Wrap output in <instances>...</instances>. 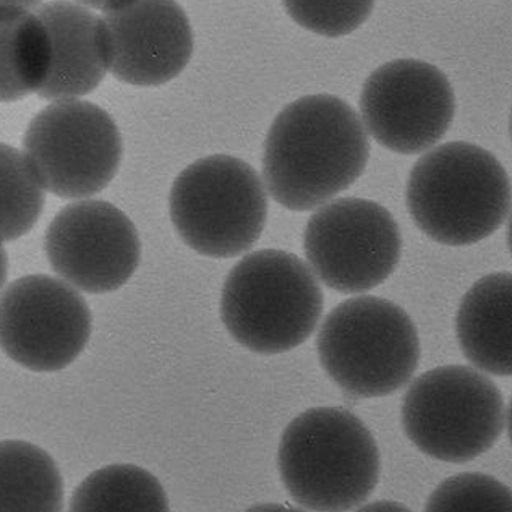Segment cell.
I'll return each mask as SVG.
<instances>
[{"instance_id":"1","label":"cell","mask_w":512,"mask_h":512,"mask_svg":"<svg viewBox=\"0 0 512 512\" xmlns=\"http://www.w3.org/2000/svg\"><path fill=\"white\" fill-rule=\"evenodd\" d=\"M370 140L354 107L333 94L284 107L266 135L263 182L286 210H318L360 179Z\"/></svg>"},{"instance_id":"2","label":"cell","mask_w":512,"mask_h":512,"mask_svg":"<svg viewBox=\"0 0 512 512\" xmlns=\"http://www.w3.org/2000/svg\"><path fill=\"white\" fill-rule=\"evenodd\" d=\"M406 201L423 234L441 245L466 247L503 226L512 206L511 180L490 151L451 141L414 164Z\"/></svg>"},{"instance_id":"3","label":"cell","mask_w":512,"mask_h":512,"mask_svg":"<svg viewBox=\"0 0 512 512\" xmlns=\"http://www.w3.org/2000/svg\"><path fill=\"white\" fill-rule=\"evenodd\" d=\"M282 483L295 503L315 512L359 508L380 480V451L367 425L342 407H315L282 433Z\"/></svg>"},{"instance_id":"4","label":"cell","mask_w":512,"mask_h":512,"mask_svg":"<svg viewBox=\"0 0 512 512\" xmlns=\"http://www.w3.org/2000/svg\"><path fill=\"white\" fill-rule=\"evenodd\" d=\"M323 307L312 268L282 250L244 256L222 286V323L255 354H282L302 346L315 333Z\"/></svg>"},{"instance_id":"5","label":"cell","mask_w":512,"mask_h":512,"mask_svg":"<svg viewBox=\"0 0 512 512\" xmlns=\"http://www.w3.org/2000/svg\"><path fill=\"white\" fill-rule=\"evenodd\" d=\"M321 367L352 399H372L404 388L419 367L414 321L391 300L360 295L339 303L316 338Z\"/></svg>"},{"instance_id":"6","label":"cell","mask_w":512,"mask_h":512,"mask_svg":"<svg viewBox=\"0 0 512 512\" xmlns=\"http://www.w3.org/2000/svg\"><path fill=\"white\" fill-rule=\"evenodd\" d=\"M169 213L175 231L192 250L210 258H234L247 253L265 231L268 192L250 164L214 154L177 175Z\"/></svg>"},{"instance_id":"7","label":"cell","mask_w":512,"mask_h":512,"mask_svg":"<svg viewBox=\"0 0 512 512\" xmlns=\"http://www.w3.org/2000/svg\"><path fill=\"white\" fill-rule=\"evenodd\" d=\"M401 415L415 448L451 464H466L490 451L506 420L498 386L464 365L420 375L407 389Z\"/></svg>"},{"instance_id":"8","label":"cell","mask_w":512,"mask_h":512,"mask_svg":"<svg viewBox=\"0 0 512 512\" xmlns=\"http://www.w3.org/2000/svg\"><path fill=\"white\" fill-rule=\"evenodd\" d=\"M23 153L46 192L86 200L116 179L124 145L119 127L103 107L70 99L51 103L33 117L23 137Z\"/></svg>"},{"instance_id":"9","label":"cell","mask_w":512,"mask_h":512,"mask_svg":"<svg viewBox=\"0 0 512 512\" xmlns=\"http://www.w3.org/2000/svg\"><path fill=\"white\" fill-rule=\"evenodd\" d=\"M303 252L316 278L329 289L363 294L396 271L401 229L393 214L376 201L338 198L308 219Z\"/></svg>"},{"instance_id":"10","label":"cell","mask_w":512,"mask_h":512,"mask_svg":"<svg viewBox=\"0 0 512 512\" xmlns=\"http://www.w3.org/2000/svg\"><path fill=\"white\" fill-rule=\"evenodd\" d=\"M91 329L88 303L60 278L31 274L0 294V349L31 372H60L72 365Z\"/></svg>"},{"instance_id":"11","label":"cell","mask_w":512,"mask_h":512,"mask_svg":"<svg viewBox=\"0 0 512 512\" xmlns=\"http://www.w3.org/2000/svg\"><path fill=\"white\" fill-rule=\"evenodd\" d=\"M456 96L448 77L435 65L397 59L367 78L360 94V119L368 135L386 150L419 154L448 133Z\"/></svg>"},{"instance_id":"12","label":"cell","mask_w":512,"mask_h":512,"mask_svg":"<svg viewBox=\"0 0 512 512\" xmlns=\"http://www.w3.org/2000/svg\"><path fill=\"white\" fill-rule=\"evenodd\" d=\"M46 255L62 281L86 294L125 286L141 258L137 227L124 211L103 200H78L47 227Z\"/></svg>"},{"instance_id":"13","label":"cell","mask_w":512,"mask_h":512,"mask_svg":"<svg viewBox=\"0 0 512 512\" xmlns=\"http://www.w3.org/2000/svg\"><path fill=\"white\" fill-rule=\"evenodd\" d=\"M111 73L133 86H161L184 72L193 56V30L175 0H127L103 13Z\"/></svg>"},{"instance_id":"14","label":"cell","mask_w":512,"mask_h":512,"mask_svg":"<svg viewBox=\"0 0 512 512\" xmlns=\"http://www.w3.org/2000/svg\"><path fill=\"white\" fill-rule=\"evenodd\" d=\"M38 17L51 38V72L39 98L56 103L93 93L111 72V49L101 15L73 0H51Z\"/></svg>"},{"instance_id":"15","label":"cell","mask_w":512,"mask_h":512,"mask_svg":"<svg viewBox=\"0 0 512 512\" xmlns=\"http://www.w3.org/2000/svg\"><path fill=\"white\" fill-rule=\"evenodd\" d=\"M462 354L480 372L512 376V273L478 279L456 316Z\"/></svg>"},{"instance_id":"16","label":"cell","mask_w":512,"mask_h":512,"mask_svg":"<svg viewBox=\"0 0 512 512\" xmlns=\"http://www.w3.org/2000/svg\"><path fill=\"white\" fill-rule=\"evenodd\" d=\"M51 38L36 12L0 15V103L39 94L51 72Z\"/></svg>"},{"instance_id":"17","label":"cell","mask_w":512,"mask_h":512,"mask_svg":"<svg viewBox=\"0 0 512 512\" xmlns=\"http://www.w3.org/2000/svg\"><path fill=\"white\" fill-rule=\"evenodd\" d=\"M64 480L36 444L0 441V512H64Z\"/></svg>"},{"instance_id":"18","label":"cell","mask_w":512,"mask_h":512,"mask_svg":"<svg viewBox=\"0 0 512 512\" xmlns=\"http://www.w3.org/2000/svg\"><path fill=\"white\" fill-rule=\"evenodd\" d=\"M69 512H171L158 478L133 464L96 470L73 491Z\"/></svg>"},{"instance_id":"19","label":"cell","mask_w":512,"mask_h":512,"mask_svg":"<svg viewBox=\"0 0 512 512\" xmlns=\"http://www.w3.org/2000/svg\"><path fill=\"white\" fill-rule=\"evenodd\" d=\"M46 190L23 151L0 143V242H12L35 227Z\"/></svg>"},{"instance_id":"20","label":"cell","mask_w":512,"mask_h":512,"mask_svg":"<svg viewBox=\"0 0 512 512\" xmlns=\"http://www.w3.org/2000/svg\"><path fill=\"white\" fill-rule=\"evenodd\" d=\"M425 512H512V490L490 475H454L431 493Z\"/></svg>"},{"instance_id":"21","label":"cell","mask_w":512,"mask_h":512,"mask_svg":"<svg viewBox=\"0 0 512 512\" xmlns=\"http://www.w3.org/2000/svg\"><path fill=\"white\" fill-rule=\"evenodd\" d=\"M297 25L325 38H342L367 22L376 0H282Z\"/></svg>"},{"instance_id":"22","label":"cell","mask_w":512,"mask_h":512,"mask_svg":"<svg viewBox=\"0 0 512 512\" xmlns=\"http://www.w3.org/2000/svg\"><path fill=\"white\" fill-rule=\"evenodd\" d=\"M46 0H0V15L2 13L36 12Z\"/></svg>"},{"instance_id":"23","label":"cell","mask_w":512,"mask_h":512,"mask_svg":"<svg viewBox=\"0 0 512 512\" xmlns=\"http://www.w3.org/2000/svg\"><path fill=\"white\" fill-rule=\"evenodd\" d=\"M354 512H412L404 504L396 501H375V503L365 504L362 508L355 509Z\"/></svg>"},{"instance_id":"24","label":"cell","mask_w":512,"mask_h":512,"mask_svg":"<svg viewBox=\"0 0 512 512\" xmlns=\"http://www.w3.org/2000/svg\"><path fill=\"white\" fill-rule=\"evenodd\" d=\"M73 2L83 5L86 9L94 10V12L106 13L125 4L127 0H73Z\"/></svg>"},{"instance_id":"25","label":"cell","mask_w":512,"mask_h":512,"mask_svg":"<svg viewBox=\"0 0 512 512\" xmlns=\"http://www.w3.org/2000/svg\"><path fill=\"white\" fill-rule=\"evenodd\" d=\"M245 512H307L303 511V509L292 508V506H287V504H278V503H265V504H256V506H252V508L247 509Z\"/></svg>"},{"instance_id":"26","label":"cell","mask_w":512,"mask_h":512,"mask_svg":"<svg viewBox=\"0 0 512 512\" xmlns=\"http://www.w3.org/2000/svg\"><path fill=\"white\" fill-rule=\"evenodd\" d=\"M9 276V256L5 252L4 242H0V292L4 289Z\"/></svg>"},{"instance_id":"27","label":"cell","mask_w":512,"mask_h":512,"mask_svg":"<svg viewBox=\"0 0 512 512\" xmlns=\"http://www.w3.org/2000/svg\"><path fill=\"white\" fill-rule=\"evenodd\" d=\"M508 433H509V440H511V443H512V399H511V404H509V410H508Z\"/></svg>"},{"instance_id":"28","label":"cell","mask_w":512,"mask_h":512,"mask_svg":"<svg viewBox=\"0 0 512 512\" xmlns=\"http://www.w3.org/2000/svg\"><path fill=\"white\" fill-rule=\"evenodd\" d=\"M508 247L509 252L512 255V214L509 216V224H508Z\"/></svg>"},{"instance_id":"29","label":"cell","mask_w":512,"mask_h":512,"mask_svg":"<svg viewBox=\"0 0 512 512\" xmlns=\"http://www.w3.org/2000/svg\"><path fill=\"white\" fill-rule=\"evenodd\" d=\"M511 137H512V114H511Z\"/></svg>"}]
</instances>
